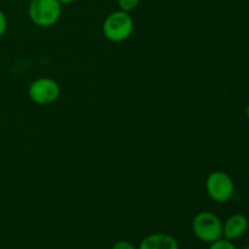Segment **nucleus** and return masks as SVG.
<instances>
[{"mask_svg":"<svg viewBox=\"0 0 249 249\" xmlns=\"http://www.w3.org/2000/svg\"><path fill=\"white\" fill-rule=\"evenodd\" d=\"M208 196L218 203L229 202L235 195V184L229 174L224 172H213L206 181Z\"/></svg>","mask_w":249,"mask_h":249,"instance_id":"4","label":"nucleus"},{"mask_svg":"<svg viewBox=\"0 0 249 249\" xmlns=\"http://www.w3.org/2000/svg\"><path fill=\"white\" fill-rule=\"evenodd\" d=\"M209 249H237V247L233 245L232 241L226 240V238L221 237V238H219V240L212 242Z\"/></svg>","mask_w":249,"mask_h":249,"instance_id":"8","label":"nucleus"},{"mask_svg":"<svg viewBox=\"0 0 249 249\" xmlns=\"http://www.w3.org/2000/svg\"><path fill=\"white\" fill-rule=\"evenodd\" d=\"M111 249H139V248H136L135 246L131 245V243L128 242V241H118V242H116L113 246H112Z\"/></svg>","mask_w":249,"mask_h":249,"instance_id":"10","label":"nucleus"},{"mask_svg":"<svg viewBox=\"0 0 249 249\" xmlns=\"http://www.w3.org/2000/svg\"><path fill=\"white\" fill-rule=\"evenodd\" d=\"M139 249H179L177 240L168 233L157 232L146 236Z\"/></svg>","mask_w":249,"mask_h":249,"instance_id":"7","label":"nucleus"},{"mask_svg":"<svg viewBox=\"0 0 249 249\" xmlns=\"http://www.w3.org/2000/svg\"><path fill=\"white\" fill-rule=\"evenodd\" d=\"M61 89L58 83L53 78L43 77L34 80L28 89V95L34 104L39 106H49L60 97Z\"/></svg>","mask_w":249,"mask_h":249,"instance_id":"5","label":"nucleus"},{"mask_svg":"<svg viewBox=\"0 0 249 249\" xmlns=\"http://www.w3.org/2000/svg\"><path fill=\"white\" fill-rule=\"evenodd\" d=\"M106 39L112 43H122L125 41L131 36L134 32V19L129 12L114 11L109 14L105 18L104 26H102Z\"/></svg>","mask_w":249,"mask_h":249,"instance_id":"1","label":"nucleus"},{"mask_svg":"<svg viewBox=\"0 0 249 249\" xmlns=\"http://www.w3.org/2000/svg\"><path fill=\"white\" fill-rule=\"evenodd\" d=\"M58 1H60L61 4H72V2H74L75 0H58Z\"/></svg>","mask_w":249,"mask_h":249,"instance_id":"12","label":"nucleus"},{"mask_svg":"<svg viewBox=\"0 0 249 249\" xmlns=\"http://www.w3.org/2000/svg\"><path fill=\"white\" fill-rule=\"evenodd\" d=\"M62 14V4L58 0H31L29 18L36 26L48 28L58 22Z\"/></svg>","mask_w":249,"mask_h":249,"instance_id":"2","label":"nucleus"},{"mask_svg":"<svg viewBox=\"0 0 249 249\" xmlns=\"http://www.w3.org/2000/svg\"><path fill=\"white\" fill-rule=\"evenodd\" d=\"M192 230L199 241L211 245L223 237V221L216 214L204 211L194 218Z\"/></svg>","mask_w":249,"mask_h":249,"instance_id":"3","label":"nucleus"},{"mask_svg":"<svg viewBox=\"0 0 249 249\" xmlns=\"http://www.w3.org/2000/svg\"><path fill=\"white\" fill-rule=\"evenodd\" d=\"M246 117H247V119L249 121V104L247 105V107H246Z\"/></svg>","mask_w":249,"mask_h":249,"instance_id":"13","label":"nucleus"},{"mask_svg":"<svg viewBox=\"0 0 249 249\" xmlns=\"http://www.w3.org/2000/svg\"><path fill=\"white\" fill-rule=\"evenodd\" d=\"M7 29V18L5 16V14L2 12V10H0V36H2L5 34Z\"/></svg>","mask_w":249,"mask_h":249,"instance_id":"11","label":"nucleus"},{"mask_svg":"<svg viewBox=\"0 0 249 249\" xmlns=\"http://www.w3.org/2000/svg\"><path fill=\"white\" fill-rule=\"evenodd\" d=\"M249 228L248 218L243 214H233L223 223V237L226 240H238L246 235Z\"/></svg>","mask_w":249,"mask_h":249,"instance_id":"6","label":"nucleus"},{"mask_svg":"<svg viewBox=\"0 0 249 249\" xmlns=\"http://www.w3.org/2000/svg\"><path fill=\"white\" fill-rule=\"evenodd\" d=\"M117 1H118L119 10L125 12L133 11L140 4V0H117Z\"/></svg>","mask_w":249,"mask_h":249,"instance_id":"9","label":"nucleus"},{"mask_svg":"<svg viewBox=\"0 0 249 249\" xmlns=\"http://www.w3.org/2000/svg\"><path fill=\"white\" fill-rule=\"evenodd\" d=\"M243 249H249V246H247V247H246V248H243Z\"/></svg>","mask_w":249,"mask_h":249,"instance_id":"14","label":"nucleus"}]
</instances>
